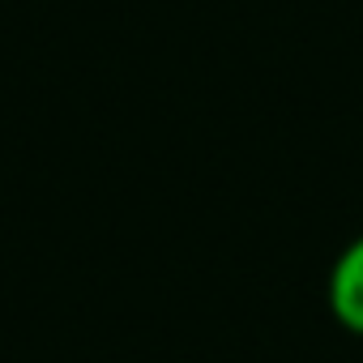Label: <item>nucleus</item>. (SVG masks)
<instances>
[{
    "instance_id": "nucleus-1",
    "label": "nucleus",
    "mask_w": 363,
    "mask_h": 363,
    "mask_svg": "<svg viewBox=\"0 0 363 363\" xmlns=\"http://www.w3.org/2000/svg\"><path fill=\"white\" fill-rule=\"evenodd\" d=\"M329 308L350 333H363V235L346 244L329 269Z\"/></svg>"
}]
</instances>
